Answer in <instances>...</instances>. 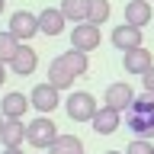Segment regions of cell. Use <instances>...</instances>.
<instances>
[{
  "label": "cell",
  "mask_w": 154,
  "mask_h": 154,
  "mask_svg": "<svg viewBox=\"0 0 154 154\" xmlns=\"http://www.w3.org/2000/svg\"><path fill=\"white\" fill-rule=\"evenodd\" d=\"M96 100H93V93H87V90H71L67 93V100H64V112H67V119L71 122H90L96 116Z\"/></svg>",
  "instance_id": "obj_1"
},
{
  "label": "cell",
  "mask_w": 154,
  "mask_h": 154,
  "mask_svg": "<svg viewBox=\"0 0 154 154\" xmlns=\"http://www.w3.org/2000/svg\"><path fill=\"white\" fill-rule=\"evenodd\" d=\"M58 138V125L48 119V116H38V119H32V122L26 125V141L35 148V151H48L51 144H55Z\"/></svg>",
  "instance_id": "obj_2"
},
{
  "label": "cell",
  "mask_w": 154,
  "mask_h": 154,
  "mask_svg": "<svg viewBox=\"0 0 154 154\" xmlns=\"http://www.w3.org/2000/svg\"><path fill=\"white\" fill-rule=\"evenodd\" d=\"M7 26H10L7 32L16 38L19 45H26L32 35H38V19H35V13H29V10H16V13L10 16Z\"/></svg>",
  "instance_id": "obj_3"
},
{
  "label": "cell",
  "mask_w": 154,
  "mask_h": 154,
  "mask_svg": "<svg viewBox=\"0 0 154 154\" xmlns=\"http://www.w3.org/2000/svg\"><path fill=\"white\" fill-rule=\"evenodd\" d=\"M100 42H103V35H100V26H93V23H77L71 29V48L74 51L90 55V51L100 48Z\"/></svg>",
  "instance_id": "obj_4"
},
{
  "label": "cell",
  "mask_w": 154,
  "mask_h": 154,
  "mask_svg": "<svg viewBox=\"0 0 154 154\" xmlns=\"http://www.w3.org/2000/svg\"><path fill=\"white\" fill-rule=\"evenodd\" d=\"M29 106L38 109L42 116H48V112H55L58 106H61V93H58L51 84H35L32 93H29Z\"/></svg>",
  "instance_id": "obj_5"
},
{
  "label": "cell",
  "mask_w": 154,
  "mask_h": 154,
  "mask_svg": "<svg viewBox=\"0 0 154 154\" xmlns=\"http://www.w3.org/2000/svg\"><path fill=\"white\" fill-rule=\"evenodd\" d=\"M135 103V90L125 80H119V84H109L103 93V106H109V109H116V112H125L128 106Z\"/></svg>",
  "instance_id": "obj_6"
},
{
  "label": "cell",
  "mask_w": 154,
  "mask_h": 154,
  "mask_svg": "<svg viewBox=\"0 0 154 154\" xmlns=\"http://www.w3.org/2000/svg\"><path fill=\"white\" fill-rule=\"evenodd\" d=\"M122 16H125V26H135V29H144V26H151L154 23V10L148 0H128L122 10Z\"/></svg>",
  "instance_id": "obj_7"
},
{
  "label": "cell",
  "mask_w": 154,
  "mask_h": 154,
  "mask_svg": "<svg viewBox=\"0 0 154 154\" xmlns=\"http://www.w3.org/2000/svg\"><path fill=\"white\" fill-rule=\"evenodd\" d=\"M10 71L16 77H29V74H35V67H38V55H35V48H29V45H19L16 48V55L10 58Z\"/></svg>",
  "instance_id": "obj_8"
},
{
  "label": "cell",
  "mask_w": 154,
  "mask_h": 154,
  "mask_svg": "<svg viewBox=\"0 0 154 154\" xmlns=\"http://www.w3.org/2000/svg\"><path fill=\"white\" fill-rule=\"evenodd\" d=\"M151 64H154V55L144 45L141 48H132V51H125V55H122V67L128 71V74H135V77H141Z\"/></svg>",
  "instance_id": "obj_9"
},
{
  "label": "cell",
  "mask_w": 154,
  "mask_h": 154,
  "mask_svg": "<svg viewBox=\"0 0 154 154\" xmlns=\"http://www.w3.org/2000/svg\"><path fill=\"white\" fill-rule=\"evenodd\" d=\"M35 19H38V32H42V35H61L64 26H67V19L61 16L58 7H45Z\"/></svg>",
  "instance_id": "obj_10"
},
{
  "label": "cell",
  "mask_w": 154,
  "mask_h": 154,
  "mask_svg": "<svg viewBox=\"0 0 154 154\" xmlns=\"http://www.w3.org/2000/svg\"><path fill=\"white\" fill-rule=\"evenodd\" d=\"M90 125H93L96 135H112L116 128L122 125V112H116V109H109V106H100L96 116L90 119Z\"/></svg>",
  "instance_id": "obj_11"
},
{
  "label": "cell",
  "mask_w": 154,
  "mask_h": 154,
  "mask_svg": "<svg viewBox=\"0 0 154 154\" xmlns=\"http://www.w3.org/2000/svg\"><path fill=\"white\" fill-rule=\"evenodd\" d=\"M26 109H29V96L19 93V90H13V93H7L0 100V116L3 119H23Z\"/></svg>",
  "instance_id": "obj_12"
},
{
  "label": "cell",
  "mask_w": 154,
  "mask_h": 154,
  "mask_svg": "<svg viewBox=\"0 0 154 154\" xmlns=\"http://www.w3.org/2000/svg\"><path fill=\"white\" fill-rule=\"evenodd\" d=\"M112 45L119 48V51H132V48H141V29H135V26H116L112 29Z\"/></svg>",
  "instance_id": "obj_13"
},
{
  "label": "cell",
  "mask_w": 154,
  "mask_h": 154,
  "mask_svg": "<svg viewBox=\"0 0 154 154\" xmlns=\"http://www.w3.org/2000/svg\"><path fill=\"white\" fill-rule=\"evenodd\" d=\"M26 141V122L23 119H7L0 128V144L3 148H23Z\"/></svg>",
  "instance_id": "obj_14"
},
{
  "label": "cell",
  "mask_w": 154,
  "mask_h": 154,
  "mask_svg": "<svg viewBox=\"0 0 154 154\" xmlns=\"http://www.w3.org/2000/svg\"><path fill=\"white\" fill-rule=\"evenodd\" d=\"M74 80H77V77L71 74V71H67L58 58H51V64H48V80H45V84H51L58 93H61V90H71V84H74Z\"/></svg>",
  "instance_id": "obj_15"
},
{
  "label": "cell",
  "mask_w": 154,
  "mask_h": 154,
  "mask_svg": "<svg viewBox=\"0 0 154 154\" xmlns=\"http://www.w3.org/2000/svg\"><path fill=\"white\" fill-rule=\"evenodd\" d=\"M58 61H61V64H64L74 77H84L87 71H90V55H84V51H74V48L61 51V55H58Z\"/></svg>",
  "instance_id": "obj_16"
},
{
  "label": "cell",
  "mask_w": 154,
  "mask_h": 154,
  "mask_svg": "<svg viewBox=\"0 0 154 154\" xmlns=\"http://www.w3.org/2000/svg\"><path fill=\"white\" fill-rule=\"evenodd\" d=\"M87 7H90V0H61V16L67 23H87Z\"/></svg>",
  "instance_id": "obj_17"
},
{
  "label": "cell",
  "mask_w": 154,
  "mask_h": 154,
  "mask_svg": "<svg viewBox=\"0 0 154 154\" xmlns=\"http://www.w3.org/2000/svg\"><path fill=\"white\" fill-rule=\"evenodd\" d=\"M48 154H84V141L77 135H58L55 144L48 148Z\"/></svg>",
  "instance_id": "obj_18"
},
{
  "label": "cell",
  "mask_w": 154,
  "mask_h": 154,
  "mask_svg": "<svg viewBox=\"0 0 154 154\" xmlns=\"http://www.w3.org/2000/svg\"><path fill=\"white\" fill-rule=\"evenodd\" d=\"M109 16H112L109 0H90V7H87V23H93V26H106Z\"/></svg>",
  "instance_id": "obj_19"
},
{
  "label": "cell",
  "mask_w": 154,
  "mask_h": 154,
  "mask_svg": "<svg viewBox=\"0 0 154 154\" xmlns=\"http://www.w3.org/2000/svg\"><path fill=\"white\" fill-rule=\"evenodd\" d=\"M16 48H19V42L10 32H0V64H10V58L16 55Z\"/></svg>",
  "instance_id": "obj_20"
},
{
  "label": "cell",
  "mask_w": 154,
  "mask_h": 154,
  "mask_svg": "<svg viewBox=\"0 0 154 154\" xmlns=\"http://www.w3.org/2000/svg\"><path fill=\"white\" fill-rule=\"evenodd\" d=\"M122 154H154V144L144 141V138H135V141H128V148Z\"/></svg>",
  "instance_id": "obj_21"
},
{
  "label": "cell",
  "mask_w": 154,
  "mask_h": 154,
  "mask_svg": "<svg viewBox=\"0 0 154 154\" xmlns=\"http://www.w3.org/2000/svg\"><path fill=\"white\" fill-rule=\"evenodd\" d=\"M141 84H144V93H154V64L141 74Z\"/></svg>",
  "instance_id": "obj_22"
},
{
  "label": "cell",
  "mask_w": 154,
  "mask_h": 154,
  "mask_svg": "<svg viewBox=\"0 0 154 154\" xmlns=\"http://www.w3.org/2000/svg\"><path fill=\"white\" fill-rule=\"evenodd\" d=\"M3 80H7V64H0V87H3Z\"/></svg>",
  "instance_id": "obj_23"
},
{
  "label": "cell",
  "mask_w": 154,
  "mask_h": 154,
  "mask_svg": "<svg viewBox=\"0 0 154 154\" xmlns=\"http://www.w3.org/2000/svg\"><path fill=\"white\" fill-rule=\"evenodd\" d=\"M3 154H23V148H3Z\"/></svg>",
  "instance_id": "obj_24"
},
{
  "label": "cell",
  "mask_w": 154,
  "mask_h": 154,
  "mask_svg": "<svg viewBox=\"0 0 154 154\" xmlns=\"http://www.w3.org/2000/svg\"><path fill=\"white\" fill-rule=\"evenodd\" d=\"M3 7H7V0H0V13H3Z\"/></svg>",
  "instance_id": "obj_25"
},
{
  "label": "cell",
  "mask_w": 154,
  "mask_h": 154,
  "mask_svg": "<svg viewBox=\"0 0 154 154\" xmlns=\"http://www.w3.org/2000/svg\"><path fill=\"white\" fill-rule=\"evenodd\" d=\"M3 122H7V119H3V116H0V128H3Z\"/></svg>",
  "instance_id": "obj_26"
},
{
  "label": "cell",
  "mask_w": 154,
  "mask_h": 154,
  "mask_svg": "<svg viewBox=\"0 0 154 154\" xmlns=\"http://www.w3.org/2000/svg\"><path fill=\"white\" fill-rule=\"evenodd\" d=\"M106 154H122V151H106Z\"/></svg>",
  "instance_id": "obj_27"
},
{
  "label": "cell",
  "mask_w": 154,
  "mask_h": 154,
  "mask_svg": "<svg viewBox=\"0 0 154 154\" xmlns=\"http://www.w3.org/2000/svg\"><path fill=\"white\" fill-rule=\"evenodd\" d=\"M42 154H48V151H42Z\"/></svg>",
  "instance_id": "obj_28"
},
{
  "label": "cell",
  "mask_w": 154,
  "mask_h": 154,
  "mask_svg": "<svg viewBox=\"0 0 154 154\" xmlns=\"http://www.w3.org/2000/svg\"><path fill=\"white\" fill-rule=\"evenodd\" d=\"M148 3H151V0H148Z\"/></svg>",
  "instance_id": "obj_29"
}]
</instances>
